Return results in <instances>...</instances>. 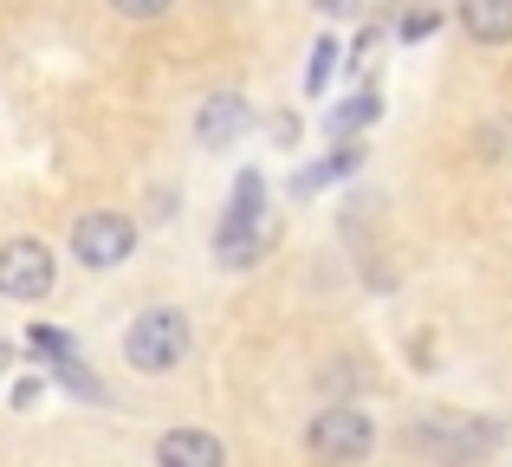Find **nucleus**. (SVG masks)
<instances>
[{"label":"nucleus","mask_w":512,"mask_h":467,"mask_svg":"<svg viewBox=\"0 0 512 467\" xmlns=\"http://www.w3.org/2000/svg\"><path fill=\"white\" fill-rule=\"evenodd\" d=\"M435 26H441L435 7H409V13H402V39H409V46H415V39H428Z\"/></svg>","instance_id":"15"},{"label":"nucleus","mask_w":512,"mask_h":467,"mask_svg":"<svg viewBox=\"0 0 512 467\" xmlns=\"http://www.w3.org/2000/svg\"><path fill=\"white\" fill-rule=\"evenodd\" d=\"M402 442L435 467H474L506 442V422L467 416V409H428V416H415L409 429H402Z\"/></svg>","instance_id":"1"},{"label":"nucleus","mask_w":512,"mask_h":467,"mask_svg":"<svg viewBox=\"0 0 512 467\" xmlns=\"http://www.w3.org/2000/svg\"><path fill=\"white\" fill-rule=\"evenodd\" d=\"M305 448H312L318 461H363L376 448V422L363 416V409H350V403H331V409H318L312 422H305Z\"/></svg>","instance_id":"4"},{"label":"nucleus","mask_w":512,"mask_h":467,"mask_svg":"<svg viewBox=\"0 0 512 467\" xmlns=\"http://www.w3.org/2000/svg\"><path fill=\"white\" fill-rule=\"evenodd\" d=\"M363 163V150L357 143H344V150H331L325 163H312V169H299L292 176V195H312V189H325V182H338V176H350V169Z\"/></svg>","instance_id":"10"},{"label":"nucleus","mask_w":512,"mask_h":467,"mask_svg":"<svg viewBox=\"0 0 512 467\" xmlns=\"http://www.w3.org/2000/svg\"><path fill=\"white\" fill-rule=\"evenodd\" d=\"M247 124H253L247 98H240V91H214V98L201 104V117H195V137H201V143H214V150H227V143H234Z\"/></svg>","instance_id":"8"},{"label":"nucleus","mask_w":512,"mask_h":467,"mask_svg":"<svg viewBox=\"0 0 512 467\" xmlns=\"http://www.w3.org/2000/svg\"><path fill=\"white\" fill-rule=\"evenodd\" d=\"M331 72H338V46H331V39H318V46H312V65H305V98H318V91L331 85Z\"/></svg>","instance_id":"13"},{"label":"nucleus","mask_w":512,"mask_h":467,"mask_svg":"<svg viewBox=\"0 0 512 467\" xmlns=\"http://www.w3.org/2000/svg\"><path fill=\"white\" fill-rule=\"evenodd\" d=\"M318 13H357V0H312Z\"/></svg>","instance_id":"17"},{"label":"nucleus","mask_w":512,"mask_h":467,"mask_svg":"<svg viewBox=\"0 0 512 467\" xmlns=\"http://www.w3.org/2000/svg\"><path fill=\"white\" fill-rule=\"evenodd\" d=\"M7 364H13V351H7V344H0V370H7Z\"/></svg>","instance_id":"18"},{"label":"nucleus","mask_w":512,"mask_h":467,"mask_svg":"<svg viewBox=\"0 0 512 467\" xmlns=\"http://www.w3.org/2000/svg\"><path fill=\"white\" fill-rule=\"evenodd\" d=\"M260 253H266V176L260 169H240L234 195H227V215L214 228V260L227 273H247Z\"/></svg>","instance_id":"2"},{"label":"nucleus","mask_w":512,"mask_h":467,"mask_svg":"<svg viewBox=\"0 0 512 467\" xmlns=\"http://www.w3.org/2000/svg\"><path fill=\"white\" fill-rule=\"evenodd\" d=\"M175 0H111V13H124V20H163Z\"/></svg>","instance_id":"16"},{"label":"nucleus","mask_w":512,"mask_h":467,"mask_svg":"<svg viewBox=\"0 0 512 467\" xmlns=\"http://www.w3.org/2000/svg\"><path fill=\"white\" fill-rule=\"evenodd\" d=\"M52 247L46 240H33V234H20V240H0V299H20V305H33V299H46L52 292Z\"/></svg>","instance_id":"6"},{"label":"nucleus","mask_w":512,"mask_h":467,"mask_svg":"<svg viewBox=\"0 0 512 467\" xmlns=\"http://www.w3.org/2000/svg\"><path fill=\"white\" fill-rule=\"evenodd\" d=\"M26 338H33V351L52 357V364H59V357H72V338H65V331H52V325H33Z\"/></svg>","instance_id":"14"},{"label":"nucleus","mask_w":512,"mask_h":467,"mask_svg":"<svg viewBox=\"0 0 512 467\" xmlns=\"http://www.w3.org/2000/svg\"><path fill=\"white\" fill-rule=\"evenodd\" d=\"M376 91H357V98L344 104V111H331V137H350V130H363V124H376Z\"/></svg>","instance_id":"11"},{"label":"nucleus","mask_w":512,"mask_h":467,"mask_svg":"<svg viewBox=\"0 0 512 467\" xmlns=\"http://www.w3.org/2000/svg\"><path fill=\"white\" fill-rule=\"evenodd\" d=\"M156 467H227V448L208 429H169L156 442Z\"/></svg>","instance_id":"7"},{"label":"nucleus","mask_w":512,"mask_h":467,"mask_svg":"<svg viewBox=\"0 0 512 467\" xmlns=\"http://www.w3.org/2000/svg\"><path fill=\"white\" fill-rule=\"evenodd\" d=\"M188 338H195V331H188V318L175 312V305H143L124 331V364L137 370V377H169V370H182Z\"/></svg>","instance_id":"3"},{"label":"nucleus","mask_w":512,"mask_h":467,"mask_svg":"<svg viewBox=\"0 0 512 467\" xmlns=\"http://www.w3.org/2000/svg\"><path fill=\"white\" fill-rule=\"evenodd\" d=\"M52 377H59V383H65L72 396H85V403H98V396H104V383L91 377L85 364H78V351H72V357H59V364H52Z\"/></svg>","instance_id":"12"},{"label":"nucleus","mask_w":512,"mask_h":467,"mask_svg":"<svg viewBox=\"0 0 512 467\" xmlns=\"http://www.w3.org/2000/svg\"><path fill=\"white\" fill-rule=\"evenodd\" d=\"M130 253H137V221H130V215H117V208H91V215H78L72 260H85L91 273H111V266H124Z\"/></svg>","instance_id":"5"},{"label":"nucleus","mask_w":512,"mask_h":467,"mask_svg":"<svg viewBox=\"0 0 512 467\" xmlns=\"http://www.w3.org/2000/svg\"><path fill=\"white\" fill-rule=\"evenodd\" d=\"M461 26L474 46H512V0H461Z\"/></svg>","instance_id":"9"}]
</instances>
